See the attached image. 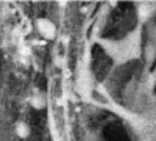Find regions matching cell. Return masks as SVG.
Segmentation results:
<instances>
[{
	"label": "cell",
	"instance_id": "1",
	"mask_svg": "<svg viewBox=\"0 0 156 141\" xmlns=\"http://www.w3.org/2000/svg\"><path fill=\"white\" fill-rule=\"evenodd\" d=\"M37 28H38L39 32L46 39H52L55 37V34H56L55 26L52 24V22H50L48 19H45V18L38 19L37 20Z\"/></svg>",
	"mask_w": 156,
	"mask_h": 141
},
{
	"label": "cell",
	"instance_id": "3",
	"mask_svg": "<svg viewBox=\"0 0 156 141\" xmlns=\"http://www.w3.org/2000/svg\"><path fill=\"white\" fill-rule=\"evenodd\" d=\"M32 105L34 106V107H42L44 106L45 103H44V99H42V97H35L33 99V102H32Z\"/></svg>",
	"mask_w": 156,
	"mask_h": 141
},
{
	"label": "cell",
	"instance_id": "2",
	"mask_svg": "<svg viewBox=\"0 0 156 141\" xmlns=\"http://www.w3.org/2000/svg\"><path fill=\"white\" fill-rule=\"evenodd\" d=\"M28 128L27 127L26 124L24 123H20L17 127H16V133L19 137L21 138H26L28 135Z\"/></svg>",
	"mask_w": 156,
	"mask_h": 141
}]
</instances>
